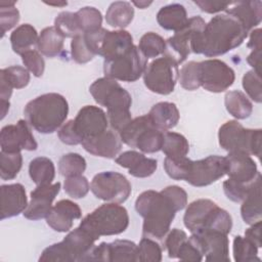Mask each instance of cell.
Returning <instances> with one entry per match:
<instances>
[{"mask_svg": "<svg viewBox=\"0 0 262 262\" xmlns=\"http://www.w3.org/2000/svg\"><path fill=\"white\" fill-rule=\"evenodd\" d=\"M146 61L138 46L133 45L127 52L112 59H104L103 73L105 77L116 81L135 82L143 75Z\"/></svg>", "mask_w": 262, "mask_h": 262, "instance_id": "cell-10", "label": "cell"}, {"mask_svg": "<svg viewBox=\"0 0 262 262\" xmlns=\"http://www.w3.org/2000/svg\"><path fill=\"white\" fill-rule=\"evenodd\" d=\"M225 175L234 181L251 183L259 175L257 165L250 155L244 152H228L225 157Z\"/></svg>", "mask_w": 262, "mask_h": 262, "instance_id": "cell-19", "label": "cell"}, {"mask_svg": "<svg viewBox=\"0 0 262 262\" xmlns=\"http://www.w3.org/2000/svg\"><path fill=\"white\" fill-rule=\"evenodd\" d=\"M147 115L154 126L164 132L174 128L180 119L176 104L169 101L156 103Z\"/></svg>", "mask_w": 262, "mask_h": 262, "instance_id": "cell-28", "label": "cell"}, {"mask_svg": "<svg viewBox=\"0 0 262 262\" xmlns=\"http://www.w3.org/2000/svg\"><path fill=\"white\" fill-rule=\"evenodd\" d=\"M20 56L26 69L31 72L35 77L39 78L44 74L45 61L39 51L33 49L25 52Z\"/></svg>", "mask_w": 262, "mask_h": 262, "instance_id": "cell-52", "label": "cell"}, {"mask_svg": "<svg viewBox=\"0 0 262 262\" xmlns=\"http://www.w3.org/2000/svg\"><path fill=\"white\" fill-rule=\"evenodd\" d=\"M78 23L82 33H88L101 28L102 15L101 12L92 6H85L76 12Z\"/></svg>", "mask_w": 262, "mask_h": 262, "instance_id": "cell-41", "label": "cell"}, {"mask_svg": "<svg viewBox=\"0 0 262 262\" xmlns=\"http://www.w3.org/2000/svg\"><path fill=\"white\" fill-rule=\"evenodd\" d=\"M230 2H218V1H194V4L200 9L207 13H216L225 10Z\"/></svg>", "mask_w": 262, "mask_h": 262, "instance_id": "cell-56", "label": "cell"}, {"mask_svg": "<svg viewBox=\"0 0 262 262\" xmlns=\"http://www.w3.org/2000/svg\"><path fill=\"white\" fill-rule=\"evenodd\" d=\"M258 247L245 236L236 235L233 239V259L236 262H260L258 255Z\"/></svg>", "mask_w": 262, "mask_h": 262, "instance_id": "cell-39", "label": "cell"}, {"mask_svg": "<svg viewBox=\"0 0 262 262\" xmlns=\"http://www.w3.org/2000/svg\"><path fill=\"white\" fill-rule=\"evenodd\" d=\"M174 205L177 212L181 211L187 205V193L186 191L177 185H170L161 190Z\"/></svg>", "mask_w": 262, "mask_h": 262, "instance_id": "cell-54", "label": "cell"}, {"mask_svg": "<svg viewBox=\"0 0 262 262\" xmlns=\"http://www.w3.org/2000/svg\"><path fill=\"white\" fill-rule=\"evenodd\" d=\"M248 31L234 16L218 14L214 16L202 33L199 54L216 57L238 47L248 36Z\"/></svg>", "mask_w": 262, "mask_h": 262, "instance_id": "cell-1", "label": "cell"}, {"mask_svg": "<svg viewBox=\"0 0 262 262\" xmlns=\"http://www.w3.org/2000/svg\"><path fill=\"white\" fill-rule=\"evenodd\" d=\"M133 17L134 8L131 3L127 1L113 2L105 12L106 24L113 28L122 30L131 24Z\"/></svg>", "mask_w": 262, "mask_h": 262, "instance_id": "cell-33", "label": "cell"}, {"mask_svg": "<svg viewBox=\"0 0 262 262\" xmlns=\"http://www.w3.org/2000/svg\"><path fill=\"white\" fill-rule=\"evenodd\" d=\"M261 220L251 224V226L245 231V237H247L249 241H251L256 247L261 248L262 242H261Z\"/></svg>", "mask_w": 262, "mask_h": 262, "instance_id": "cell-57", "label": "cell"}, {"mask_svg": "<svg viewBox=\"0 0 262 262\" xmlns=\"http://www.w3.org/2000/svg\"><path fill=\"white\" fill-rule=\"evenodd\" d=\"M137 245L128 239H116L93 246L84 256V261H127L136 262Z\"/></svg>", "mask_w": 262, "mask_h": 262, "instance_id": "cell-14", "label": "cell"}, {"mask_svg": "<svg viewBox=\"0 0 262 262\" xmlns=\"http://www.w3.org/2000/svg\"><path fill=\"white\" fill-rule=\"evenodd\" d=\"M84 149L96 157L113 159L122 148V140L115 130H105L104 132L85 138L82 141Z\"/></svg>", "mask_w": 262, "mask_h": 262, "instance_id": "cell-20", "label": "cell"}, {"mask_svg": "<svg viewBox=\"0 0 262 262\" xmlns=\"http://www.w3.org/2000/svg\"><path fill=\"white\" fill-rule=\"evenodd\" d=\"M162 260V249L158 243L149 237L143 236L137 245L136 262H160Z\"/></svg>", "mask_w": 262, "mask_h": 262, "instance_id": "cell-46", "label": "cell"}, {"mask_svg": "<svg viewBox=\"0 0 262 262\" xmlns=\"http://www.w3.org/2000/svg\"><path fill=\"white\" fill-rule=\"evenodd\" d=\"M178 80L181 87L188 91H193L201 87L200 62L191 60L185 63L179 72Z\"/></svg>", "mask_w": 262, "mask_h": 262, "instance_id": "cell-45", "label": "cell"}, {"mask_svg": "<svg viewBox=\"0 0 262 262\" xmlns=\"http://www.w3.org/2000/svg\"><path fill=\"white\" fill-rule=\"evenodd\" d=\"M69 114L67 99L58 93H45L30 100L25 108L26 121L36 131L49 134L62 126Z\"/></svg>", "mask_w": 262, "mask_h": 262, "instance_id": "cell-5", "label": "cell"}, {"mask_svg": "<svg viewBox=\"0 0 262 262\" xmlns=\"http://www.w3.org/2000/svg\"><path fill=\"white\" fill-rule=\"evenodd\" d=\"M164 169L174 180H184L192 186H208L226 173L225 157L209 156L205 159L191 161L186 157L165 158Z\"/></svg>", "mask_w": 262, "mask_h": 262, "instance_id": "cell-2", "label": "cell"}, {"mask_svg": "<svg viewBox=\"0 0 262 262\" xmlns=\"http://www.w3.org/2000/svg\"><path fill=\"white\" fill-rule=\"evenodd\" d=\"M204 24L206 23L200 15L188 18L187 24L166 41L164 55L169 56L178 64L182 63L191 52L190 44L194 30Z\"/></svg>", "mask_w": 262, "mask_h": 262, "instance_id": "cell-16", "label": "cell"}, {"mask_svg": "<svg viewBox=\"0 0 262 262\" xmlns=\"http://www.w3.org/2000/svg\"><path fill=\"white\" fill-rule=\"evenodd\" d=\"M90 189L99 200L122 204L127 201L132 188L129 180L123 174L105 171L93 177Z\"/></svg>", "mask_w": 262, "mask_h": 262, "instance_id": "cell-12", "label": "cell"}, {"mask_svg": "<svg viewBox=\"0 0 262 262\" xmlns=\"http://www.w3.org/2000/svg\"><path fill=\"white\" fill-rule=\"evenodd\" d=\"M29 126L25 120H18L15 125L4 126L0 132L1 150L5 152H20L21 149L36 150L38 143Z\"/></svg>", "mask_w": 262, "mask_h": 262, "instance_id": "cell-15", "label": "cell"}, {"mask_svg": "<svg viewBox=\"0 0 262 262\" xmlns=\"http://www.w3.org/2000/svg\"><path fill=\"white\" fill-rule=\"evenodd\" d=\"M63 189L68 195L73 199H82L84 198L89 189L90 184L88 179L83 175L66 177L63 182Z\"/></svg>", "mask_w": 262, "mask_h": 262, "instance_id": "cell-48", "label": "cell"}, {"mask_svg": "<svg viewBox=\"0 0 262 262\" xmlns=\"http://www.w3.org/2000/svg\"><path fill=\"white\" fill-rule=\"evenodd\" d=\"M14 5V1L0 2V27L2 37H4L5 33L11 30L19 20V11Z\"/></svg>", "mask_w": 262, "mask_h": 262, "instance_id": "cell-47", "label": "cell"}, {"mask_svg": "<svg viewBox=\"0 0 262 262\" xmlns=\"http://www.w3.org/2000/svg\"><path fill=\"white\" fill-rule=\"evenodd\" d=\"M1 220L24 213L28 207L26 189L20 183L1 185Z\"/></svg>", "mask_w": 262, "mask_h": 262, "instance_id": "cell-23", "label": "cell"}, {"mask_svg": "<svg viewBox=\"0 0 262 262\" xmlns=\"http://www.w3.org/2000/svg\"><path fill=\"white\" fill-rule=\"evenodd\" d=\"M23 166L20 152H0V177L2 180H11L16 177Z\"/></svg>", "mask_w": 262, "mask_h": 262, "instance_id": "cell-40", "label": "cell"}, {"mask_svg": "<svg viewBox=\"0 0 262 262\" xmlns=\"http://www.w3.org/2000/svg\"><path fill=\"white\" fill-rule=\"evenodd\" d=\"M255 180L251 183H242L228 178L223 182V190L226 198L234 203H242L253 187Z\"/></svg>", "mask_w": 262, "mask_h": 262, "instance_id": "cell-49", "label": "cell"}, {"mask_svg": "<svg viewBox=\"0 0 262 262\" xmlns=\"http://www.w3.org/2000/svg\"><path fill=\"white\" fill-rule=\"evenodd\" d=\"M74 126L82 140H84L107 130L108 120L106 114L100 107L85 105L74 119Z\"/></svg>", "mask_w": 262, "mask_h": 262, "instance_id": "cell-17", "label": "cell"}, {"mask_svg": "<svg viewBox=\"0 0 262 262\" xmlns=\"http://www.w3.org/2000/svg\"><path fill=\"white\" fill-rule=\"evenodd\" d=\"M234 80V71L224 61L216 58L200 61V83L205 90L213 93L223 92Z\"/></svg>", "mask_w": 262, "mask_h": 262, "instance_id": "cell-13", "label": "cell"}, {"mask_svg": "<svg viewBox=\"0 0 262 262\" xmlns=\"http://www.w3.org/2000/svg\"><path fill=\"white\" fill-rule=\"evenodd\" d=\"M248 63L253 68L255 72L258 74H261L260 68H261V49L252 50V52L247 57Z\"/></svg>", "mask_w": 262, "mask_h": 262, "instance_id": "cell-58", "label": "cell"}, {"mask_svg": "<svg viewBox=\"0 0 262 262\" xmlns=\"http://www.w3.org/2000/svg\"><path fill=\"white\" fill-rule=\"evenodd\" d=\"M29 175L37 186L51 184L55 176L54 164L46 157L35 158L30 162Z\"/></svg>", "mask_w": 262, "mask_h": 262, "instance_id": "cell-35", "label": "cell"}, {"mask_svg": "<svg viewBox=\"0 0 262 262\" xmlns=\"http://www.w3.org/2000/svg\"><path fill=\"white\" fill-rule=\"evenodd\" d=\"M132 3L138 7V8H141V9H144L146 8L147 6H149L152 2L151 1H132Z\"/></svg>", "mask_w": 262, "mask_h": 262, "instance_id": "cell-61", "label": "cell"}, {"mask_svg": "<svg viewBox=\"0 0 262 262\" xmlns=\"http://www.w3.org/2000/svg\"><path fill=\"white\" fill-rule=\"evenodd\" d=\"M38 39L39 35L32 25H20L10 35L11 48L16 54L21 55L27 51L33 50L38 44Z\"/></svg>", "mask_w": 262, "mask_h": 262, "instance_id": "cell-31", "label": "cell"}, {"mask_svg": "<svg viewBox=\"0 0 262 262\" xmlns=\"http://www.w3.org/2000/svg\"><path fill=\"white\" fill-rule=\"evenodd\" d=\"M225 12L238 19L245 29L250 32L257 27L262 19V2L257 1H237L230 2Z\"/></svg>", "mask_w": 262, "mask_h": 262, "instance_id": "cell-26", "label": "cell"}, {"mask_svg": "<svg viewBox=\"0 0 262 262\" xmlns=\"http://www.w3.org/2000/svg\"><path fill=\"white\" fill-rule=\"evenodd\" d=\"M177 259L181 261L196 262H200L204 259V251L198 234L192 233L182 243L177 253Z\"/></svg>", "mask_w": 262, "mask_h": 262, "instance_id": "cell-43", "label": "cell"}, {"mask_svg": "<svg viewBox=\"0 0 262 262\" xmlns=\"http://www.w3.org/2000/svg\"><path fill=\"white\" fill-rule=\"evenodd\" d=\"M224 104L226 111L237 120H244L251 116L253 112V104L248 96L239 91H228L224 96Z\"/></svg>", "mask_w": 262, "mask_h": 262, "instance_id": "cell-34", "label": "cell"}, {"mask_svg": "<svg viewBox=\"0 0 262 262\" xmlns=\"http://www.w3.org/2000/svg\"><path fill=\"white\" fill-rule=\"evenodd\" d=\"M55 29L64 37V38H75L78 35L83 34L76 12L62 11L54 19Z\"/></svg>", "mask_w": 262, "mask_h": 262, "instance_id": "cell-42", "label": "cell"}, {"mask_svg": "<svg viewBox=\"0 0 262 262\" xmlns=\"http://www.w3.org/2000/svg\"><path fill=\"white\" fill-rule=\"evenodd\" d=\"M119 135L122 142L145 154H154L161 150L164 139V131L154 126L148 115L131 120L119 132Z\"/></svg>", "mask_w": 262, "mask_h": 262, "instance_id": "cell-9", "label": "cell"}, {"mask_svg": "<svg viewBox=\"0 0 262 262\" xmlns=\"http://www.w3.org/2000/svg\"><path fill=\"white\" fill-rule=\"evenodd\" d=\"M242 203L241 215L245 223L251 225L261 220V174L257 176L253 187Z\"/></svg>", "mask_w": 262, "mask_h": 262, "instance_id": "cell-30", "label": "cell"}, {"mask_svg": "<svg viewBox=\"0 0 262 262\" xmlns=\"http://www.w3.org/2000/svg\"><path fill=\"white\" fill-rule=\"evenodd\" d=\"M187 238L185 231L179 228H173L166 236L165 249L168 252L170 258H177V253L182 243Z\"/></svg>", "mask_w": 262, "mask_h": 262, "instance_id": "cell-53", "label": "cell"}, {"mask_svg": "<svg viewBox=\"0 0 262 262\" xmlns=\"http://www.w3.org/2000/svg\"><path fill=\"white\" fill-rule=\"evenodd\" d=\"M157 21L161 28L178 32L188 21L187 13L183 5L178 3L163 6L157 13Z\"/></svg>", "mask_w": 262, "mask_h": 262, "instance_id": "cell-29", "label": "cell"}, {"mask_svg": "<svg viewBox=\"0 0 262 262\" xmlns=\"http://www.w3.org/2000/svg\"><path fill=\"white\" fill-rule=\"evenodd\" d=\"M128 225L127 210L117 203H107L86 215L79 226L97 241L102 235L120 234L127 229Z\"/></svg>", "mask_w": 262, "mask_h": 262, "instance_id": "cell-7", "label": "cell"}, {"mask_svg": "<svg viewBox=\"0 0 262 262\" xmlns=\"http://www.w3.org/2000/svg\"><path fill=\"white\" fill-rule=\"evenodd\" d=\"M71 53H72V58L77 63H81V64L89 62L95 56V54L88 47L83 34L78 35L72 39Z\"/></svg>", "mask_w": 262, "mask_h": 262, "instance_id": "cell-51", "label": "cell"}, {"mask_svg": "<svg viewBox=\"0 0 262 262\" xmlns=\"http://www.w3.org/2000/svg\"><path fill=\"white\" fill-rule=\"evenodd\" d=\"M201 239L206 261L229 262V241L226 233L217 230L195 232Z\"/></svg>", "mask_w": 262, "mask_h": 262, "instance_id": "cell-22", "label": "cell"}, {"mask_svg": "<svg viewBox=\"0 0 262 262\" xmlns=\"http://www.w3.org/2000/svg\"><path fill=\"white\" fill-rule=\"evenodd\" d=\"M115 162L128 169L130 175L137 178H146L152 175L158 167V162L155 159L145 157L142 152L136 150H127L116 158Z\"/></svg>", "mask_w": 262, "mask_h": 262, "instance_id": "cell-25", "label": "cell"}, {"mask_svg": "<svg viewBox=\"0 0 262 262\" xmlns=\"http://www.w3.org/2000/svg\"><path fill=\"white\" fill-rule=\"evenodd\" d=\"M178 63L167 55L156 58L143 73L144 85L154 93L168 95L174 91L178 80Z\"/></svg>", "mask_w": 262, "mask_h": 262, "instance_id": "cell-11", "label": "cell"}, {"mask_svg": "<svg viewBox=\"0 0 262 262\" xmlns=\"http://www.w3.org/2000/svg\"><path fill=\"white\" fill-rule=\"evenodd\" d=\"M60 190V183L38 185L31 191V201L24 211V216L30 220L46 218L52 208V202Z\"/></svg>", "mask_w": 262, "mask_h": 262, "instance_id": "cell-18", "label": "cell"}, {"mask_svg": "<svg viewBox=\"0 0 262 262\" xmlns=\"http://www.w3.org/2000/svg\"><path fill=\"white\" fill-rule=\"evenodd\" d=\"M82 211L78 204L71 200L58 201L46 217L47 224L57 232H67L73 227L74 220L80 219Z\"/></svg>", "mask_w": 262, "mask_h": 262, "instance_id": "cell-21", "label": "cell"}, {"mask_svg": "<svg viewBox=\"0 0 262 262\" xmlns=\"http://www.w3.org/2000/svg\"><path fill=\"white\" fill-rule=\"evenodd\" d=\"M161 150L168 158H182L188 154L189 144L182 134L165 131Z\"/></svg>", "mask_w": 262, "mask_h": 262, "instance_id": "cell-36", "label": "cell"}, {"mask_svg": "<svg viewBox=\"0 0 262 262\" xmlns=\"http://www.w3.org/2000/svg\"><path fill=\"white\" fill-rule=\"evenodd\" d=\"M133 45V38L129 32L105 30L100 40L97 55L104 59H112L127 52Z\"/></svg>", "mask_w": 262, "mask_h": 262, "instance_id": "cell-24", "label": "cell"}, {"mask_svg": "<svg viewBox=\"0 0 262 262\" xmlns=\"http://www.w3.org/2000/svg\"><path fill=\"white\" fill-rule=\"evenodd\" d=\"M71 262L82 261V258L91 250L96 239L82 227L70 231L61 241Z\"/></svg>", "mask_w": 262, "mask_h": 262, "instance_id": "cell-27", "label": "cell"}, {"mask_svg": "<svg viewBox=\"0 0 262 262\" xmlns=\"http://www.w3.org/2000/svg\"><path fill=\"white\" fill-rule=\"evenodd\" d=\"M135 210L143 218V236L157 239H162L169 232L177 212L172 202L162 191L151 189L138 195Z\"/></svg>", "mask_w": 262, "mask_h": 262, "instance_id": "cell-3", "label": "cell"}, {"mask_svg": "<svg viewBox=\"0 0 262 262\" xmlns=\"http://www.w3.org/2000/svg\"><path fill=\"white\" fill-rule=\"evenodd\" d=\"M58 138L61 142L69 145H77L82 143V138L78 134L74 126V119L69 120L58 130Z\"/></svg>", "mask_w": 262, "mask_h": 262, "instance_id": "cell-55", "label": "cell"}, {"mask_svg": "<svg viewBox=\"0 0 262 262\" xmlns=\"http://www.w3.org/2000/svg\"><path fill=\"white\" fill-rule=\"evenodd\" d=\"M185 227L191 232L217 230L228 234L232 228L230 214L209 199L191 202L183 216Z\"/></svg>", "mask_w": 262, "mask_h": 262, "instance_id": "cell-6", "label": "cell"}, {"mask_svg": "<svg viewBox=\"0 0 262 262\" xmlns=\"http://www.w3.org/2000/svg\"><path fill=\"white\" fill-rule=\"evenodd\" d=\"M86 170V160L77 152L63 155L58 161V172L63 177L83 175Z\"/></svg>", "mask_w": 262, "mask_h": 262, "instance_id": "cell-38", "label": "cell"}, {"mask_svg": "<svg viewBox=\"0 0 262 262\" xmlns=\"http://www.w3.org/2000/svg\"><path fill=\"white\" fill-rule=\"evenodd\" d=\"M138 48L146 59L158 57L166 51V41L154 32L145 33L139 40Z\"/></svg>", "mask_w": 262, "mask_h": 262, "instance_id": "cell-37", "label": "cell"}, {"mask_svg": "<svg viewBox=\"0 0 262 262\" xmlns=\"http://www.w3.org/2000/svg\"><path fill=\"white\" fill-rule=\"evenodd\" d=\"M49 6H58V7H63L68 5L67 1H58V2H45Z\"/></svg>", "mask_w": 262, "mask_h": 262, "instance_id": "cell-62", "label": "cell"}, {"mask_svg": "<svg viewBox=\"0 0 262 262\" xmlns=\"http://www.w3.org/2000/svg\"><path fill=\"white\" fill-rule=\"evenodd\" d=\"M64 37L55 29V27H47L43 29L39 35L37 48L43 55L53 58L60 54L63 49Z\"/></svg>", "mask_w": 262, "mask_h": 262, "instance_id": "cell-32", "label": "cell"}, {"mask_svg": "<svg viewBox=\"0 0 262 262\" xmlns=\"http://www.w3.org/2000/svg\"><path fill=\"white\" fill-rule=\"evenodd\" d=\"M9 100H1V119H3L9 110Z\"/></svg>", "mask_w": 262, "mask_h": 262, "instance_id": "cell-60", "label": "cell"}, {"mask_svg": "<svg viewBox=\"0 0 262 262\" xmlns=\"http://www.w3.org/2000/svg\"><path fill=\"white\" fill-rule=\"evenodd\" d=\"M0 79L4 80L13 89H21L29 84L30 73L24 67L11 66L0 71Z\"/></svg>", "mask_w": 262, "mask_h": 262, "instance_id": "cell-44", "label": "cell"}, {"mask_svg": "<svg viewBox=\"0 0 262 262\" xmlns=\"http://www.w3.org/2000/svg\"><path fill=\"white\" fill-rule=\"evenodd\" d=\"M252 50L261 49V29H255L250 34V39L247 45Z\"/></svg>", "mask_w": 262, "mask_h": 262, "instance_id": "cell-59", "label": "cell"}, {"mask_svg": "<svg viewBox=\"0 0 262 262\" xmlns=\"http://www.w3.org/2000/svg\"><path fill=\"white\" fill-rule=\"evenodd\" d=\"M89 91L99 105L106 107V117L113 130L119 133L132 120L131 95L116 80L99 78L90 85Z\"/></svg>", "mask_w": 262, "mask_h": 262, "instance_id": "cell-4", "label": "cell"}, {"mask_svg": "<svg viewBox=\"0 0 262 262\" xmlns=\"http://www.w3.org/2000/svg\"><path fill=\"white\" fill-rule=\"evenodd\" d=\"M261 129H247L235 120L224 123L218 131L220 146L228 152L261 156Z\"/></svg>", "mask_w": 262, "mask_h": 262, "instance_id": "cell-8", "label": "cell"}, {"mask_svg": "<svg viewBox=\"0 0 262 262\" xmlns=\"http://www.w3.org/2000/svg\"><path fill=\"white\" fill-rule=\"evenodd\" d=\"M243 88L252 100L257 103L262 101V88H261V74L254 70L248 71L243 77Z\"/></svg>", "mask_w": 262, "mask_h": 262, "instance_id": "cell-50", "label": "cell"}]
</instances>
